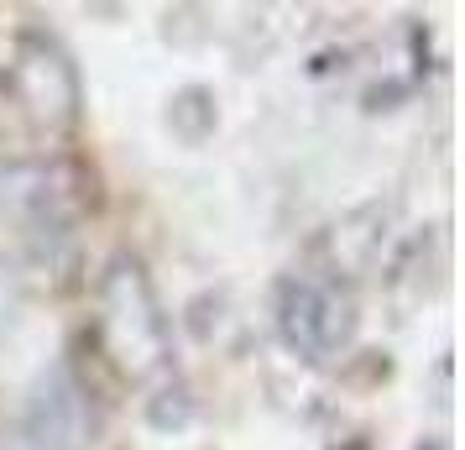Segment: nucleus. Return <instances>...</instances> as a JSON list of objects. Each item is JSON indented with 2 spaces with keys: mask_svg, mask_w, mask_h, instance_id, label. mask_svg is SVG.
<instances>
[{
  "mask_svg": "<svg viewBox=\"0 0 465 450\" xmlns=\"http://www.w3.org/2000/svg\"><path fill=\"white\" fill-rule=\"evenodd\" d=\"M282 330H288V341L303 345L309 356H324V351H335V345L351 335V309H345L330 288L293 278L282 288Z\"/></svg>",
  "mask_w": 465,
  "mask_h": 450,
  "instance_id": "f257e3e1",
  "label": "nucleus"
}]
</instances>
